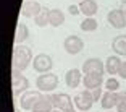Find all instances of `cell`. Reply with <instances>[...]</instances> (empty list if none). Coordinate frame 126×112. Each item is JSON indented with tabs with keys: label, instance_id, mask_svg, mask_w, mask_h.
<instances>
[{
	"label": "cell",
	"instance_id": "cell-1",
	"mask_svg": "<svg viewBox=\"0 0 126 112\" xmlns=\"http://www.w3.org/2000/svg\"><path fill=\"white\" fill-rule=\"evenodd\" d=\"M32 60V52L31 49L26 45H16L13 49V55H11V67L16 71H23L26 70L28 65Z\"/></svg>",
	"mask_w": 126,
	"mask_h": 112
},
{
	"label": "cell",
	"instance_id": "cell-2",
	"mask_svg": "<svg viewBox=\"0 0 126 112\" xmlns=\"http://www.w3.org/2000/svg\"><path fill=\"white\" fill-rule=\"evenodd\" d=\"M36 86L39 88V91H44V93H48V91H53L58 86V76L50 71L47 73H41L36 80Z\"/></svg>",
	"mask_w": 126,
	"mask_h": 112
},
{
	"label": "cell",
	"instance_id": "cell-3",
	"mask_svg": "<svg viewBox=\"0 0 126 112\" xmlns=\"http://www.w3.org/2000/svg\"><path fill=\"white\" fill-rule=\"evenodd\" d=\"M94 97H92V91L91 90H86L82 91V93H79L78 96H74V106L79 109V111L86 112V111H91V107H92L94 104Z\"/></svg>",
	"mask_w": 126,
	"mask_h": 112
},
{
	"label": "cell",
	"instance_id": "cell-4",
	"mask_svg": "<svg viewBox=\"0 0 126 112\" xmlns=\"http://www.w3.org/2000/svg\"><path fill=\"white\" fill-rule=\"evenodd\" d=\"M107 21L110 26L116 28V29H123L126 26V11H123L121 8H115V10L108 11Z\"/></svg>",
	"mask_w": 126,
	"mask_h": 112
},
{
	"label": "cell",
	"instance_id": "cell-5",
	"mask_svg": "<svg viewBox=\"0 0 126 112\" xmlns=\"http://www.w3.org/2000/svg\"><path fill=\"white\" fill-rule=\"evenodd\" d=\"M63 47H65V50H66L70 55H76V54H79L82 49H84V41H82L79 36L71 34V36H68L66 39H65Z\"/></svg>",
	"mask_w": 126,
	"mask_h": 112
},
{
	"label": "cell",
	"instance_id": "cell-6",
	"mask_svg": "<svg viewBox=\"0 0 126 112\" xmlns=\"http://www.w3.org/2000/svg\"><path fill=\"white\" fill-rule=\"evenodd\" d=\"M28 86H29V81H28L26 76H23L21 71H16V70L11 71V88H13V93L19 94L23 91H26Z\"/></svg>",
	"mask_w": 126,
	"mask_h": 112
},
{
	"label": "cell",
	"instance_id": "cell-7",
	"mask_svg": "<svg viewBox=\"0 0 126 112\" xmlns=\"http://www.w3.org/2000/svg\"><path fill=\"white\" fill-rule=\"evenodd\" d=\"M32 68L37 73H47L48 70H52V59L47 54H39L34 57L32 60Z\"/></svg>",
	"mask_w": 126,
	"mask_h": 112
},
{
	"label": "cell",
	"instance_id": "cell-8",
	"mask_svg": "<svg viewBox=\"0 0 126 112\" xmlns=\"http://www.w3.org/2000/svg\"><path fill=\"white\" fill-rule=\"evenodd\" d=\"M52 96V102H53V107L58 109V111H63L66 112L70 109H73V102L71 97L68 96L66 93H58V94H50Z\"/></svg>",
	"mask_w": 126,
	"mask_h": 112
},
{
	"label": "cell",
	"instance_id": "cell-9",
	"mask_svg": "<svg viewBox=\"0 0 126 112\" xmlns=\"http://www.w3.org/2000/svg\"><path fill=\"white\" fill-rule=\"evenodd\" d=\"M82 71H84V75H89V73L104 75L105 64L100 59H87L84 64H82Z\"/></svg>",
	"mask_w": 126,
	"mask_h": 112
},
{
	"label": "cell",
	"instance_id": "cell-10",
	"mask_svg": "<svg viewBox=\"0 0 126 112\" xmlns=\"http://www.w3.org/2000/svg\"><path fill=\"white\" fill-rule=\"evenodd\" d=\"M42 10L41 3L36 2V0H26L21 7V15L26 16V18H34L36 15H39Z\"/></svg>",
	"mask_w": 126,
	"mask_h": 112
},
{
	"label": "cell",
	"instance_id": "cell-11",
	"mask_svg": "<svg viewBox=\"0 0 126 112\" xmlns=\"http://www.w3.org/2000/svg\"><path fill=\"white\" fill-rule=\"evenodd\" d=\"M39 97H41V93H39V91H26V93L21 96V99H19V106H21V109H24V111H31Z\"/></svg>",
	"mask_w": 126,
	"mask_h": 112
},
{
	"label": "cell",
	"instance_id": "cell-12",
	"mask_svg": "<svg viewBox=\"0 0 126 112\" xmlns=\"http://www.w3.org/2000/svg\"><path fill=\"white\" fill-rule=\"evenodd\" d=\"M81 81H82V71L78 70V68H71V70H68L66 75H65V83H66V86L71 88V90L78 88Z\"/></svg>",
	"mask_w": 126,
	"mask_h": 112
},
{
	"label": "cell",
	"instance_id": "cell-13",
	"mask_svg": "<svg viewBox=\"0 0 126 112\" xmlns=\"http://www.w3.org/2000/svg\"><path fill=\"white\" fill-rule=\"evenodd\" d=\"M53 102H52V96H41L37 99V102L32 106L31 112H52L53 111Z\"/></svg>",
	"mask_w": 126,
	"mask_h": 112
},
{
	"label": "cell",
	"instance_id": "cell-14",
	"mask_svg": "<svg viewBox=\"0 0 126 112\" xmlns=\"http://www.w3.org/2000/svg\"><path fill=\"white\" fill-rule=\"evenodd\" d=\"M104 78H102V75L99 73H89V75H84V80H82V85H84L86 90H95V88H100V86L104 85Z\"/></svg>",
	"mask_w": 126,
	"mask_h": 112
},
{
	"label": "cell",
	"instance_id": "cell-15",
	"mask_svg": "<svg viewBox=\"0 0 126 112\" xmlns=\"http://www.w3.org/2000/svg\"><path fill=\"white\" fill-rule=\"evenodd\" d=\"M79 5V10H81L82 15H86L87 18L89 16H94L97 13V10H99V5H97L95 0H82Z\"/></svg>",
	"mask_w": 126,
	"mask_h": 112
},
{
	"label": "cell",
	"instance_id": "cell-16",
	"mask_svg": "<svg viewBox=\"0 0 126 112\" xmlns=\"http://www.w3.org/2000/svg\"><path fill=\"white\" fill-rule=\"evenodd\" d=\"M100 102H102V107L107 109V111L116 107V102H118V93H115V91H107L105 94H102Z\"/></svg>",
	"mask_w": 126,
	"mask_h": 112
},
{
	"label": "cell",
	"instance_id": "cell-17",
	"mask_svg": "<svg viewBox=\"0 0 126 112\" xmlns=\"http://www.w3.org/2000/svg\"><path fill=\"white\" fill-rule=\"evenodd\" d=\"M111 49L116 55H126V34H120L113 39Z\"/></svg>",
	"mask_w": 126,
	"mask_h": 112
},
{
	"label": "cell",
	"instance_id": "cell-18",
	"mask_svg": "<svg viewBox=\"0 0 126 112\" xmlns=\"http://www.w3.org/2000/svg\"><path fill=\"white\" fill-rule=\"evenodd\" d=\"M48 23H50V26H53V28L62 26L63 23H65V13H63L62 10H58V8L50 10V13H48Z\"/></svg>",
	"mask_w": 126,
	"mask_h": 112
},
{
	"label": "cell",
	"instance_id": "cell-19",
	"mask_svg": "<svg viewBox=\"0 0 126 112\" xmlns=\"http://www.w3.org/2000/svg\"><path fill=\"white\" fill-rule=\"evenodd\" d=\"M120 65H121V60H120V57L110 55L107 60H105V71H108L110 75H115V73H118Z\"/></svg>",
	"mask_w": 126,
	"mask_h": 112
},
{
	"label": "cell",
	"instance_id": "cell-20",
	"mask_svg": "<svg viewBox=\"0 0 126 112\" xmlns=\"http://www.w3.org/2000/svg\"><path fill=\"white\" fill-rule=\"evenodd\" d=\"M28 36H29V31H28V26L24 24V23H19L18 26H16V34H15V44H21V42H24L28 39Z\"/></svg>",
	"mask_w": 126,
	"mask_h": 112
},
{
	"label": "cell",
	"instance_id": "cell-21",
	"mask_svg": "<svg viewBox=\"0 0 126 112\" xmlns=\"http://www.w3.org/2000/svg\"><path fill=\"white\" fill-rule=\"evenodd\" d=\"M48 13H50V10H45V8H42L41 13L34 16V23H36L39 28H45L47 24H50V23H48Z\"/></svg>",
	"mask_w": 126,
	"mask_h": 112
},
{
	"label": "cell",
	"instance_id": "cell-22",
	"mask_svg": "<svg viewBox=\"0 0 126 112\" xmlns=\"http://www.w3.org/2000/svg\"><path fill=\"white\" fill-rule=\"evenodd\" d=\"M97 26H99V23H97V20L92 18V16H89V18H84V20L81 21V29L86 31V33H92V31H95Z\"/></svg>",
	"mask_w": 126,
	"mask_h": 112
},
{
	"label": "cell",
	"instance_id": "cell-23",
	"mask_svg": "<svg viewBox=\"0 0 126 112\" xmlns=\"http://www.w3.org/2000/svg\"><path fill=\"white\" fill-rule=\"evenodd\" d=\"M116 111H118V112H126V91H123V93H118Z\"/></svg>",
	"mask_w": 126,
	"mask_h": 112
},
{
	"label": "cell",
	"instance_id": "cell-24",
	"mask_svg": "<svg viewBox=\"0 0 126 112\" xmlns=\"http://www.w3.org/2000/svg\"><path fill=\"white\" fill-rule=\"evenodd\" d=\"M104 85H105V88H107V91H116L120 88L118 80H115V78H108Z\"/></svg>",
	"mask_w": 126,
	"mask_h": 112
},
{
	"label": "cell",
	"instance_id": "cell-25",
	"mask_svg": "<svg viewBox=\"0 0 126 112\" xmlns=\"http://www.w3.org/2000/svg\"><path fill=\"white\" fill-rule=\"evenodd\" d=\"M118 75L121 76L123 80H126V62H121V65H120V70H118Z\"/></svg>",
	"mask_w": 126,
	"mask_h": 112
},
{
	"label": "cell",
	"instance_id": "cell-26",
	"mask_svg": "<svg viewBox=\"0 0 126 112\" xmlns=\"http://www.w3.org/2000/svg\"><path fill=\"white\" fill-rule=\"evenodd\" d=\"M92 97H94V101H99V99H102V90H100V88L92 90Z\"/></svg>",
	"mask_w": 126,
	"mask_h": 112
},
{
	"label": "cell",
	"instance_id": "cell-27",
	"mask_svg": "<svg viewBox=\"0 0 126 112\" xmlns=\"http://www.w3.org/2000/svg\"><path fill=\"white\" fill-rule=\"evenodd\" d=\"M68 11H70L71 15H78V13H81L79 5H70V7H68Z\"/></svg>",
	"mask_w": 126,
	"mask_h": 112
},
{
	"label": "cell",
	"instance_id": "cell-28",
	"mask_svg": "<svg viewBox=\"0 0 126 112\" xmlns=\"http://www.w3.org/2000/svg\"><path fill=\"white\" fill-rule=\"evenodd\" d=\"M66 112H76V109H70V111H66Z\"/></svg>",
	"mask_w": 126,
	"mask_h": 112
},
{
	"label": "cell",
	"instance_id": "cell-29",
	"mask_svg": "<svg viewBox=\"0 0 126 112\" xmlns=\"http://www.w3.org/2000/svg\"><path fill=\"white\" fill-rule=\"evenodd\" d=\"M120 2H121V3H123V5H126V0H120Z\"/></svg>",
	"mask_w": 126,
	"mask_h": 112
},
{
	"label": "cell",
	"instance_id": "cell-30",
	"mask_svg": "<svg viewBox=\"0 0 126 112\" xmlns=\"http://www.w3.org/2000/svg\"><path fill=\"white\" fill-rule=\"evenodd\" d=\"M52 112H58V109H53V111H52Z\"/></svg>",
	"mask_w": 126,
	"mask_h": 112
},
{
	"label": "cell",
	"instance_id": "cell-31",
	"mask_svg": "<svg viewBox=\"0 0 126 112\" xmlns=\"http://www.w3.org/2000/svg\"><path fill=\"white\" fill-rule=\"evenodd\" d=\"M16 112H21V111H19V109H16Z\"/></svg>",
	"mask_w": 126,
	"mask_h": 112
},
{
	"label": "cell",
	"instance_id": "cell-32",
	"mask_svg": "<svg viewBox=\"0 0 126 112\" xmlns=\"http://www.w3.org/2000/svg\"><path fill=\"white\" fill-rule=\"evenodd\" d=\"M107 112H111V111H107Z\"/></svg>",
	"mask_w": 126,
	"mask_h": 112
}]
</instances>
